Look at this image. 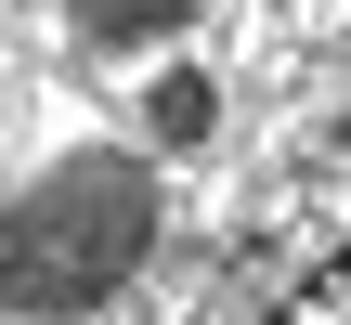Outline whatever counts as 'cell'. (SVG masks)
Returning a JSON list of instances; mask_svg holds the SVG:
<instances>
[{
    "label": "cell",
    "instance_id": "4",
    "mask_svg": "<svg viewBox=\"0 0 351 325\" xmlns=\"http://www.w3.org/2000/svg\"><path fill=\"white\" fill-rule=\"evenodd\" d=\"M91 26H117V39H130V26H156V0H91Z\"/></svg>",
    "mask_w": 351,
    "mask_h": 325
},
{
    "label": "cell",
    "instance_id": "3",
    "mask_svg": "<svg viewBox=\"0 0 351 325\" xmlns=\"http://www.w3.org/2000/svg\"><path fill=\"white\" fill-rule=\"evenodd\" d=\"M208 130V78H156V143H195Z\"/></svg>",
    "mask_w": 351,
    "mask_h": 325
},
{
    "label": "cell",
    "instance_id": "1",
    "mask_svg": "<svg viewBox=\"0 0 351 325\" xmlns=\"http://www.w3.org/2000/svg\"><path fill=\"white\" fill-rule=\"evenodd\" d=\"M130 248H143V182H130L117 156H78V169L39 182V208H26V234H13V300H26V313H78V300L117 287Z\"/></svg>",
    "mask_w": 351,
    "mask_h": 325
},
{
    "label": "cell",
    "instance_id": "2",
    "mask_svg": "<svg viewBox=\"0 0 351 325\" xmlns=\"http://www.w3.org/2000/svg\"><path fill=\"white\" fill-rule=\"evenodd\" d=\"M261 325H351V248L313 274V287H300V300H287V313H261Z\"/></svg>",
    "mask_w": 351,
    "mask_h": 325
}]
</instances>
